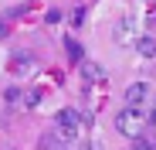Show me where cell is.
Returning a JSON list of instances; mask_svg holds the SVG:
<instances>
[{
	"mask_svg": "<svg viewBox=\"0 0 156 150\" xmlns=\"http://www.w3.org/2000/svg\"><path fill=\"white\" fill-rule=\"evenodd\" d=\"M115 130L122 133V137H139V130H143V109H122L119 116H115Z\"/></svg>",
	"mask_w": 156,
	"mask_h": 150,
	"instance_id": "1",
	"label": "cell"
},
{
	"mask_svg": "<svg viewBox=\"0 0 156 150\" xmlns=\"http://www.w3.org/2000/svg\"><path fill=\"white\" fill-rule=\"evenodd\" d=\"M58 21H61V10L51 7V10H48V24H58Z\"/></svg>",
	"mask_w": 156,
	"mask_h": 150,
	"instance_id": "11",
	"label": "cell"
},
{
	"mask_svg": "<svg viewBox=\"0 0 156 150\" xmlns=\"http://www.w3.org/2000/svg\"><path fill=\"white\" fill-rule=\"evenodd\" d=\"M24 103H27V109H34V106L41 103V92H37V89H31L27 96H24Z\"/></svg>",
	"mask_w": 156,
	"mask_h": 150,
	"instance_id": "9",
	"label": "cell"
},
{
	"mask_svg": "<svg viewBox=\"0 0 156 150\" xmlns=\"http://www.w3.org/2000/svg\"><path fill=\"white\" fill-rule=\"evenodd\" d=\"M82 79H85L88 85H98V82H105V68L85 58V62H82Z\"/></svg>",
	"mask_w": 156,
	"mask_h": 150,
	"instance_id": "5",
	"label": "cell"
},
{
	"mask_svg": "<svg viewBox=\"0 0 156 150\" xmlns=\"http://www.w3.org/2000/svg\"><path fill=\"white\" fill-rule=\"evenodd\" d=\"M65 48H68V58H71V62H78V65L85 62V48L78 44L75 38H68V41H65Z\"/></svg>",
	"mask_w": 156,
	"mask_h": 150,
	"instance_id": "7",
	"label": "cell"
},
{
	"mask_svg": "<svg viewBox=\"0 0 156 150\" xmlns=\"http://www.w3.org/2000/svg\"><path fill=\"white\" fill-rule=\"evenodd\" d=\"M136 51L143 58H156V34H139L136 38Z\"/></svg>",
	"mask_w": 156,
	"mask_h": 150,
	"instance_id": "6",
	"label": "cell"
},
{
	"mask_svg": "<svg viewBox=\"0 0 156 150\" xmlns=\"http://www.w3.org/2000/svg\"><path fill=\"white\" fill-rule=\"evenodd\" d=\"M143 119L149 123V126H156V109H149V113H143Z\"/></svg>",
	"mask_w": 156,
	"mask_h": 150,
	"instance_id": "12",
	"label": "cell"
},
{
	"mask_svg": "<svg viewBox=\"0 0 156 150\" xmlns=\"http://www.w3.org/2000/svg\"><path fill=\"white\" fill-rule=\"evenodd\" d=\"M112 38H115V44H136V21L133 17H119L115 21V28H112Z\"/></svg>",
	"mask_w": 156,
	"mask_h": 150,
	"instance_id": "2",
	"label": "cell"
},
{
	"mask_svg": "<svg viewBox=\"0 0 156 150\" xmlns=\"http://www.w3.org/2000/svg\"><path fill=\"white\" fill-rule=\"evenodd\" d=\"M146 99H149V85L146 82H133V85L126 89V106L129 109H143Z\"/></svg>",
	"mask_w": 156,
	"mask_h": 150,
	"instance_id": "3",
	"label": "cell"
},
{
	"mask_svg": "<svg viewBox=\"0 0 156 150\" xmlns=\"http://www.w3.org/2000/svg\"><path fill=\"white\" fill-rule=\"evenodd\" d=\"M85 14H88V7H75V10H71V24H75V28H82Z\"/></svg>",
	"mask_w": 156,
	"mask_h": 150,
	"instance_id": "8",
	"label": "cell"
},
{
	"mask_svg": "<svg viewBox=\"0 0 156 150\" xmlns=\"http://www.w3.org/2000/svg\"><path fill=\"white\" fill-rule=\"evenodd\" d=\"M58 126H61V130H75V133H78V130L85 126V116L78 113V109H61V113H58Z\"/></svg>",
	"mask_w": 156,
	"mask_h": 150,
	"instance_id": "4",
	"label": "cell"
},
{
	"mask_svg": "<svg viewBox=\"0 0 156 150\" xmlns=\"http://www.w3.org/2000/svg\"><path fill=\"white\" fill-rule=\"evenodd\" d=\"M133 150H153V143H149V140H143V137H136V143H133Z\"/></svg>",
	"mask_w": 156,
	"mask_h": 150,
	"instance_id": "10",
	"label": "cell"
}]
</instances>
